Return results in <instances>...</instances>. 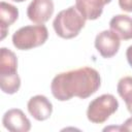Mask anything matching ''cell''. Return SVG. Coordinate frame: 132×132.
<instances>
[{"mask_svg":"<svg viewBox=\"0 0 132 132\" xmlns=\"http://www.w3.org/2000/svg\"><path fill=\"white\" fill-rule=\"evenodd\" d=\"M100 85V74L96 69L80 67L57 74L52 80L51 91L59 101H67L73 97L86 99L95 94Z\"/></svg>","mask_w":132,"mask_h":132,"instance_id":"6da1fadb","label":"cell"},{"mask_svg":"<svg viewBox=\"0 0 132 132\" xmlns=\"http://www.w3.org/2000/svg\"><path fill=\"white\" fill-rule=\"evenodd\" d=\"M86 19L75 6H70L61 10L53 22L56 34L64 39L76 37L86 25Z\"/></svg>","mask_w":132,"mask_h":132,"instance_id":"7a4b0ae2","label":"cell"},{"mask_svg":"<svg viewBox=\"0 0 132 132\" xmlns=\"http://www.w3.org/2000/svg\"><path fill=\"white\" fill-rule=\"evenodd\" d=\"M48 38L47 28L41 25H29L20 28L12 35V44L21 51H28L45 43Z\"/></svg>","mask_w":132,"mask_h":132,"instance_id":"3957f363","label":"cell"},{"mask_svg":"<svg viewBox=\"0 0 132 132\" xmlns=\"http://www.w3.org/2000/svg\"><path fill=\"white\" fill-rule=\"evenodd\" d=\"M119 108V101L111 94H103L92 100L87 109V118L94 124H102Z\"/></svg>","mask_w":132,"mask_h":132,"instance_id":"277c9868","label":"cell"},{"mask_svg":"<svg viewBox=\"0 0 132 132\" xmlns=\"http://www.w3.org/2000/svg\"><path fill=\"white\" fill-rule=\"evenodd\" d=\"M120 37L111 30H104L96 35L95 47L97 52L105 59H109L119 52L121 41Z\"/></svg>","mask_w":132,"mask_h":132,"instance_id":"5b68a950","label":"cell"},{"mask_svg":"<svg viewBox=\"0 0 132 132\" xmlns=\"http://www.w3.org/2000/svg\"><path fill=\"white\" fill-rule=\"evenodd\" d=\"M53 0H32L27 7L28 19L38 25L46 23L54 13Z\"/></svg>","mask_w":132,"mask_h":132,"instance_id":"8992f818","label":"cell"},{"mask_svg":"<svg viewBox=\"0 0 132 132\" xmlns=\"http://www.w3.org/2000/svg\"><path fill=\"white\" fill-rule=\"evenodd\" d=\"M2 124L10 132H28L31 129V122L20 108L8 109L2 118Z\"/></svg>","mask_w":132,"mask_h":132,"instance_id":"52a82bcc","label":"cell"},{"mask_svg":"<svg viewBox=\"0 0 132 132\" xmlns=\"http://www.w3.org/2000/svg\"><path fill=\"white\" fill-rule=\"evenodd\" d=\"M27 108L29 113L36 121L47 120L53 112L52 102L43 95H35L31 97L27 103Z\"/></svg>","mask_w":132,"mask_h":132,"instance_id":"ba28073f","label":"cell"},{"mask_svg":"<svg viewBox=\"0 0 132 132\" xmlns=\"http://www.w3.org/2000/svg\"><path fill=\"white\" fill-rule=\"evenodd\" d=\"M111 0H75V7L86 20H97L103 12L104 5Z\"/></svg>","mask_w":132,"mask_h":132,"instance_id":"9c48e42d","label":"cell"},{"mask_svg":"<svg viewBox=\"0 0 132 132\" xmlns=\"http://www.w3.org/2000/svg\"><path fill=\"white\" fill-rule=\"evenodd\" d=\"M109 28L121 39H132V18L126 14H117L111 18Z\"/></svg>","mask_w":132,"mask_h":132,"instance_id":"30bf717a","label":"cell"},{"mask_svg":"<svg viewBox=\"0 0 132 132\" xmlns=\"http://www.w3.org/2000/svg\"><path fill=\"white\" fill-rule=\"evenodd\" d=\"M19 18V9L7 2L2 1L0 3V29L1 39H4L7 33V29Z\"/></svg>","mask_w":132,"mask_h":132,"instance_id":"8fae6325","label":"cell"},{"mask_svg":"<svg viewBox=\"0 0 132 132\" xmlns=\"http://www.w3.org/2000/svg\"><path fill=\"white\" fill-rule=\"evenodd\" d=\"M18 59L15 54L6 47L0 50V76L18 74Z\"/></svg>","mask_w":132,"mask_h":132,"instance_id":"7c38bea8","label":"cell"},{"mask_svg":"<svg viewBox=\"0 0 132 132\" xmlns=\"http://www.w3.org/2000/svg\"><path fill=\"white\" fill-rule=\"evenodd\" d=\"M117 91L120 97L125 101L128 111L132 114V76L122 77L118 82Z\"/></svg>","mask_w":132,"mask_h":132,"instance_id":"4fadbf2b","label":"cell"},{"mask_svg":"<svg viewBox=\"0 0 132 132\" xmlns=\"http://www.w3.org/2000/svg\"><path fill=\"white\" fill-rule=\"evenodd\" d=\"M0 87L3 93L12 95L16 93L21 87V78L19 74L11 76H0Z\"/></svg>","mask_w":132,"mask_h":132,"instance_id":"5bb4252c","label":"cell"},{"mask_svg":"<svg viewBox=\"0 0 132 132\" xmlns=\"http://www.w3.org/2000/svg\"><path fill=\"white\" fill-rule=\"evenodd\" d=\"M119 6L124 11L132 12V0H119Z\"/></svg>","mask_w":132,"mask_h":132,"instance_id":"9a60e30c","label":"cell"},{"mask_svg":"<svg viewBox=\"0 0 132 132\" xmlns=\"http://www.w3.org/2000/svg\"><path fill=\"white\" fill-rule=\"evenodd\" d=\"M121 131H132V117L127 119L121 126Z\"/></svg>","mask_w":132,"mask_h":132,"instance_id":"2e32d148","label":"cell"},{"mask_svg":"<svg viewBox=\"0 0 132 132\" xmlns=\"http://www.w3.org/2000/svg\"><path fill=\"white\" fill-rule=\"evenodd\" d=\"M126 58H127V61L130 65V67L132 68V45H130L127 51H126Z\"/></svg>","mask_w":132,"mask_h":132,"instance_id":"e0dca14e","label":"cell"},{"mask_svg":"<svg viewBox=\"0 0 132 132\" xmlns=\"http://www.w3.org/2000/svg\"><path fill=\"white\" fill-rule=\"evenodd\" d=\"M12 1H14V2H24L25 0H12Z\"/></svg>","mask_w":132,"mask_h":132,"instance_id":"ac0fdd59","label":"cell"}]
</instances>
